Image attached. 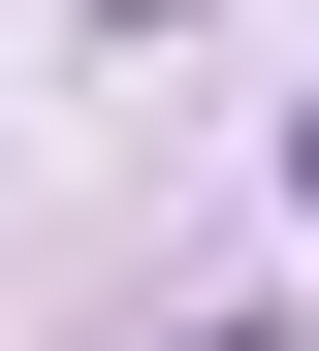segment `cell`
<instances>
[{"label":"cell","mask_w":319,"mask_h":351,"mask_svg":"<svg viewBox=\"0 0 319 351\" xmlns=\"http://www.w3.org/2000/svg\"><path fill=\"white\" fill-rule=\"evenodd\" d=\"M287 192H319V128H287Z\"/></svg>","instance_id":"cell-1"},{"label":"cell","mask_w":319,"mask_h":351,"mask_svg":"<svg viewBox=\"0 0 319 351\" xmlns=\"http://www.w3.org/2000/svg\"><path fill=\"white\" fill-rule=\"evenodd\" d=\"M128 32H160V0H128Z\"/></svg>","instance_id":"cell-2"}]
</instances>
